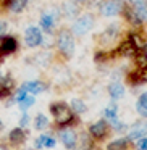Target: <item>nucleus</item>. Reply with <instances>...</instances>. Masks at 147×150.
<instances>
[{
    "label": "nucleus",
    "mask_w": 147,
    "mask_h": 150,
    "mask_svg": "<svg viewBox=\"0 0 147 150\" xmlns=\"http://www.w3.org/2000/svg\"><path fill=\"white\" fill-rule=\"evenodd\" d=\"M50 111H52L53 118H55L57 124L65 126L73 120V110L65 103V102H57V103L50 105Z\"/></svg>",
    "instance_id": "obj_1"
},
{
    "label": "nucleus",
    "mask_w": 147,
    "mask_h": 150,
    "mask_svg": "<svg viewBox=\"0 0 147 150\" xmlns=\"http://www.w3.org/2000/svg\"><path fill=\"white\" fill-rule=\"evenodd\" d=\"M57 44H58V49L62 50L65 55H73V52H75V39H73L70 31H62V33L58 34Z\"/></svg>",
    "instance_id": "obj_2"
},
{
    "label": "nucleus",
    "mask_w": 147,
    "mask_h": 150,
    "mask_svg": "<svg viewBox=\"0 0 147 150\" xmlns=\"http://www.w3.org/2000/svg\"><path fill=\"white\" fill-rule=\"evenodd\" d=\"M92 26H94V18H92L91 15H82V16L73 24V33H75L76 36H82V34L89 33V31L92 29Z\"/></svg>",
    "instance_id": "obj_3"
},
{
    "label": "nucleus",
    "mask_w": 147,
    "mask_h": 150,
    "mask_svg": "<svg viewBox=\"0 0 147 150\" xmlns=\"http://www.w3.org/2000/svg\"><path fill=\"white\" fill-rule=\"evenodd\" d=\"M123 8L121 0H107L104 2V5L100 7V13L104 16H116Z\"/></svg>",
    "instance_id": "obj_4"
},
{
    "label": "nucleus",
    "mask_w": 147,
    "mask_h": 150,
    "mask_svg": "<svg viewBox=\"0 0 147 150\" xmlns=\"http://www.w3.org/2000/svg\"><path fill=\"white\" fill-rule=\"evenodd\" d=\"M131 21L134 24L139 23H146L147 21V4H137L133 5V10H131Z\"/></svg>",
    "instance_id": "obj_5"
},
{
    "label": "nucleus",
    "mask_w": 147,
    "mask_h": 150,
    "mask_svg": "<svg viewBox=\"0 0 147 150\" xmlns=\"http://www.w3.org/2000/svg\"><path fill=\"white\" fill-rule=\"evenodd\" d=\"M147 136V123H144V121H139V123H136L133 127L129 129V132H128V140H131V142H136V140H141L142 137Z\"/></svg>",
    "instance_id": "obj_6"
},
{
    "label": "nucleus",
    "mask_w": 147,
    "mask_h": 150,
    "mask_svg": "<svg viewBox=\"0 0 147 150\" xmlns=\"http://www.w3.org/2000/svg\"><path fill=\"white\" fill-rule=\"evenodd\" d=\"M24 40H26L28 47H37L42 42V33H40L39 28H28L26 33H24Z\"/></svg>",
    "instance_id": "obj_7"
},
{
    "label": "nucleus",
    "mask_w": 147,
    "mask_h": 150,
    "mask_svg": "<svg viewBox=\"0 0 147 150\" xmlns=\"http://www.w3.org/2000/svg\"><path fill=\"white\" fill-rule=\"evenodd\" d=\"M89 131H91V136L94 137V139H104L108 132V123L105 120H100V121L92 124Z\"/></svg>",
    "instance_id": "obj_8"
},
{
    "label": "nucleus",
    "mask_w": 147,
    "mask_h": 150,
    "mask_svg": "<svg viewBox=\"0 0 147 150\" xmlns=\"http://www.w3.org/2000/svg\"><path fill=\"white\" fill-rule=\"evenodd\" d=\"M60 139H62L63 145H65L66 149H73V147L76 145L78 137H76V132L73 129H63L62 132H60Z\"/></svg>",
    "instance_id": "obj_9"
},
{
    "label": "nucleus",
    "mask_w": 147,
    "mask_h": 150,
    "mask_svg": "<svg viewBox=\"0 0 147 150\" xmlns=\"http://www.w3.org/2000/svg\"><path fill=\"white\" fill-rule=\"evenodd\" d=\"M108 94L113 100H118L124 95V86L121 82H113V84L108 86Z\"/></svg>",
    "instance_id": "obj_10"
},
{
    "label": "nucleus",
    "mask_w": 147,
    "mask_h": 150,
    "mask_svg": "<svg viewBox=\"0 0 147 150\" xmlns=\"http://www.w3.org/2000/svg\"><path fill=\"white\" fill-rule=\"evenodd\" d=\"M104 116H105V121H107L108 124L118 121V108H116V105L115 103L108 105V107L104 110Z\"/></svg>",
    "instance_id": "obj_11"
},
{
    "label": "nucleus",
    "mask_w": 147,
    "mask_h": 150,
    "mask_svg": "<svg viewBox=\"0 0 147 150\" xmlns=\"http://www.w3.org/2000/svg\"><path fill=\"white\" fill-rule=\"evenodd\" d=\"M136 110L142 118H147V92L139 95V98L136 102Z\"/></svg>",
    "instance_id": "obj_12"
},
{
    "label": "nucleus",
    "mask_w": 147,
    "mask_h": 150,
    "mask_svg": "<svg viewBox=\"0 0 147 150\" xmlns=\"http://www.w3.org/2000/svg\"><path fill=\"white\" fill-rule=\"evenodd\" d=\"M23 89L28 92V94H39V92H42L44 89V84L39 81H31V82H26V84H23Z\"/></svg>",
    "instance_id": "obj_13"
},
{
    "label": "nucleus",
    "mask_w": 147,
    "mask_h": 150,
    "mask_svg": "<svg viewBox=\"0 0 147 150\" xmlns=\"http://www.w3.org/2000/svg\"><path fill=\"white\" fill-rule=\"evenodd\" d=\"M0 49L4 53H11L16 49V40L13 37H5V40H2V44H0Z\"/></svg>",
    "instance_id": "obj_14"
},
{
    "label": "nucleus",
    "mask_w": 147,
    "mask_h": 150,
    "mask_svg": "<svg viewBox=\"0 0 147 150\" xmlns=\"http://www.w3.org/2000/svg\"><path fill=\"white\" fill-rule=\"evenodd\" d=\"M53 24H55V18H53L52 15L50 13L42 15V18H40V26H42L44 31H50L53 28Z\"/></svg>",
    "instance_id": "obj_15"
},
{
    "label": "nucleus",
    "mask_w": 147,
    "mask_h": 150,
    "mask_svg": "<svg viewBox=\"0 0 147 150\" xmlns=\"http://www.w3.org/2000/svg\"><path fill=\"white\" fill-rule=\"evenodd\" d=\"M36 145L39 149H45V147H55V139H52L50 136H40L36 139Z\"/></svg>",
    "instance_id": "obj_16"
},
{
    "label": "nucleus",
    "mask_w": 147,
    "mask_h": 150,
    "mask_svg": "<svg viewBox=\"0 0 147 150\" xmlns=\"http://www.w3.org/2000/svg\"><path fill=\"white\" fill-rule=\"evenodd\" d=\"M34 102H36V98L33 97V94H24L23 97L20 98V100H18V105H20L21 108H23V110H26V108H29V107H33L34 105Z\"/></svg>",
    "instance_id": "obj_17"
},
{
    "label": "nucleus",
    "mask_w": 147,
    "mask_h": 150,
    "mask_svg": "<svg viewBox=\"0 0 147 150\" xmlns=\"http://www.w3.org/2000/svg\"><path fill=\"white\" fill-rule=\"evenodd\" d=\"M126 149H128V139H115L107 147V150H126Z\"/></svg>",
    "instance_id": "obj_18"
},
{
    "label": "nucleus",
    "mask_w": 147,
    "mask_h": 150,
    "mask_svg": "<svg viewBox=\"0 0 147 150\" xmlns=\"http://www.w3.org/2000/svg\"><path fill=\"white\" fill-rule=\"evenodd\" d=\"M10 140L13 144H21L24 140V131L21 129V127H16V129H13L10 132Z\"/></svg>",
    "instance_id": "obj_19"
},
{
    "label": "nucleus",
    "mask_w": 147,
    "mask_h": 150,
    "mask_svg": "<svg viewBox=\"0 0 147 150\" xmlns=\"http://www.w3.org/2000/svg\"><path fill=\"white\" fill-rule=\"evenodd\" d=\"M71 110L75 111V113H78V115H82V113H86V110H87V107H86V105L82 103L81 100H78V98H75V100L71 102Z\"/></svg>",
    "instance_id": "obj_20"
},
{
    "label": "nucleus",
    "mask_w": 147,
    "mask_h": 150,
    "mask_svg": "<svg viewBox=\"0 0 147 150\" xmlns=\"http://www.w3.org/2000/svg\"><path fill=\"white\" fill-rule=\"evenodd\" d=\"M34 126H36V129H45L49 126V120L44 115H37L36 120H34Z\"/></svg>",
    "instance_id": "obj_21"
},
{
    "label": "nucleus",
    "mask_w": 147,
    "mask_h": 150,
    "mask_svg": "<svg viewBox=\"0 0 147 150\" xmlns=\"http://www.w3.org/2000/svg\"><path fill=\"white\" fill-rule=\"evenodd\" d=\"M26 4H28V0H11L10 8L13 11H23V8L26 7Z\"/></svg>",
    "instance_id": "obj_22"
},
{
    "label": "nucleus",
    "mask_w": 147,
    "mask_h": 150,
    "mask_svg": "<svg viewBox=\"0 0 147 150\" xmlns=\"http://www.w3.org/2000/svg\"><path fill=\"white\" fill-rule=\"evenodd\" d=\"M139 149L141 150H147V136L139 140Z\"/></svg>",
    "instance_id": "obj_23"
},
{
    "label": "nucleus",
    "mask_w": 147,
    "mask_h": 150,
    "mask_svg": "<svg viewBox=\"0 0 147 150\" xmlns=\"http://www.w3.org/2000/svg\"><path fill=\"white\" fill-rule=\"evenodd\" d=\"M5 29H7V23H4V21H0V36L5 33Z\"/></svg>",
    "instance_id": "obj_24"
},
{
    "label": "nucleus",
    "mask_w": 147,
    "mask_h": 150,
    "mask_svg": "<svg viewBox=\"0 0 147 150\" xmlns=\"http://www.w3.org/2000/svg\"><path fill=\"white\" fill-rule=\"evenodd\" d=\"M131 5H137V4H144V2H147V0H128Z\"/></svg>",
    "instance_id": "obj_25"
},
{
    "label": "nucleus",
    "mask_w": 147,
    "mask_h": 150,
    "mask_svg": "<svg viewBox=\"0 0 147 150\" xmlns=\"http://www.w3.org/2000/svg\"><path fill=\"white\" fill-rule=\"evenodd\" d=\"M26 123H28V116L24 115V116H23V120H21V126H24Z\"/></svg>",
    "instance_id": "obj_26"
},
{
    "label": "nucleus",
    "mask_w": 147,
    "mask_h": 150,
    "mask_svg": "<svg viewBox=\"0 0 147 150\" xmlns=\"http://www.w3.org/2000/svg\"><path fill=\"white\" fill-rule=\"evenodd\" d=\"M0 150H7V149H5V147H0Z\"/></svg>",
    "instance_id": "obj_27"
},
{
    "label": "nucleus",
    "mask_w": 147,
    "mask_h": 150,
    "mask_svg": "<svg viewBox=\"0 0 147 150\" xmlns=\"http://www.w3.org/2000/svg\"><path fill=\"white\" fill-rule=\"evenodd\" d=\"M76 2H84V0H76Z\"/></svg>",
    "instance_id": "obj_28"
},
{
    "label": "nucleus",
    "mask_w": 147,
    "mask_h": 150,
    "mask_svg": "<svg viewBox=\"0 0 147 150\" xmlns=\"http://www.w3.org/2000/svg\"><path fill=\"white\" fill-rule=\"evenodd\" d=\"M146 57H147V47H146Z\"/></svg>",
    "instance_id": "obj_29"
},
{
    "label": "nucleus",
    "mask_w": 147,
    "mask_h": 150,
    "mask_svg": "<svg viewBox=\"0 0 147 150\" xmlns=\"http://www.w3.org/2000/svg\"><path fill=\"white\" fill-rule=\"evenodd\" d=\"M0 127H2V121H0Z\"/></svg>",
    "instance_id": "obj_30"
}]
</instances>
